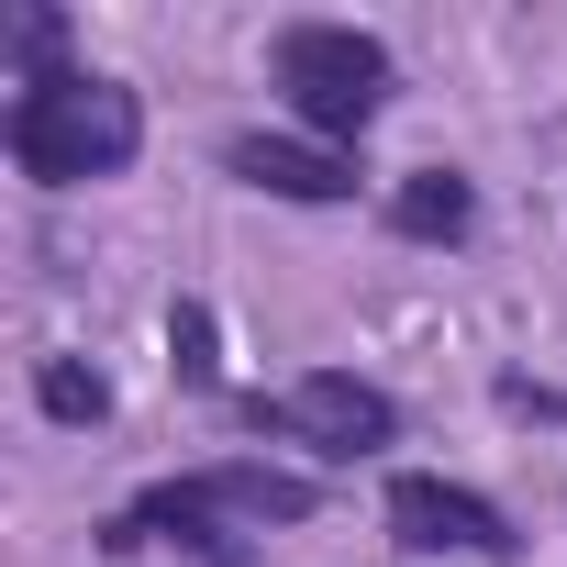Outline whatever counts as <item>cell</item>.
<instances>
[{
    "instance_id": "obj_1",
    "label": "cell",
    "mask_w": 567,
    "mask_h": 567,
    "mask_svg": "<svg viewBox=\"0 0 567 567\" xmlns=\"http://www.w3.org/2000/svg\"><path fill=\"white\" fill-rule=\"evenodd\" d=\"M0 134H12V167L34 189H90V178H123L145 156V101H134V79L56 68V79H23L12 90Z\"/></svg>"
},
{
    "instance_id": "obj_2",
    "label": "cell",
    "mask_w": 567,
    "mask_h": 567,
    "mask_svg": "<svg viewBox=\"0 0 567 567\" xmlns=\"http://www.w3.org/2000/svg\"><path fill=\"white\" fill-rule=\"evenodd\" d=\"M267 68L290 90V112L312 123V145H357L379 123V101H390V45L357 34V23H278Z\"/></svg>"
},
{
    "instance_id": "obj_10",
    "label": "cell",
    "mask_w": 567,
    "mask_h": 567,
    "mask_svg": "<svg viewBox=\"0 0 567 567\" xmlns=\"http://www.w3.org/2000/svg\"><path fill=\"white\" fill-rule=\"evenodd\" d=\"M167 346H178V379H189V390H212V368H223V357H212V312H200V301H178V312H167Z\"/></svg>"
},
{
    "instance_id": "obj_6",
    "label": "cell",
    "mask_w": 567,
    "mask_h": 567,
    "mask_svg": "<svg viewBox=\"0 0 567 567\" xmlns=\"http://www.w3.org/2000/svg\"><path fill=\"white\" fill-rule=\"evenodd\" d=\"M223 167L245 178V189H267V200H357V156L346 145H312V134H234L223 145Z\"/></svg>"
},
{
    "instance_id": "obj_4",
    "label": "cell",
    "mask_w": 567,
    "mask_h": 567,
    "mask_svg": "<svg viewBox=\"0 0 567 567\" xmlns=\"http://www.w3.org/2000/svg\"><path fill=\"white\" fill-rule=\"evenodd\" d=\"M390 534L412 556H512V512L467 478H434V467H401L390 478Z\"/></svg>"
},
{
    "instance_id": "obj_9",
    "label": "cell",
    "mask_w": 567,
    "mask_h": 567,
    "mask_svg": "<svg viewBox=\"0 0 567 567\" xmlns=\"http://www.w3.org/2000/svg\"><path fill=\"white\" fill-rule=\"evenodd\" d=\"M34 401H45L56 423H112V379L79 368V357H45V368H34Z\"/></svg>"
},
{
    "instance_id": "obj_7",
    "label": "cell",
    "mask_w": 567,
    "mask_h": 567,
    "mask_svg": "<svg viewBox=\"0 0 567 567\" xmlns=\"http://www.w3.org/2000/svg\"><path fill=\"white\" fill-rule=\"evenodd\" d=\"M189 489L223 512V523H312L323 512V489L301 478V467H267V456H223V467H189Z\"/></svg>"
},
{
    "instance_id": "obj_3",
    "label": "cell",
    "mask_w": 567,
    "mask_h": 567,
    "mask_svg": "<svg viewBox=\"0 0 567 567\" xmlns=\"http://www.w3.org/2000/svg\"><path fill=\"white\" fill-rule=\"evenodd\" d=\"M245 423L278 434V445H301V456H323V467H357V456H390L401 445V401L379 379H357V368H312L278 401H245Z\"/></svg>"
},
{
    "instance_id": "obj_5",
    "label": "cell",
    "mask_w": 567,
    "mask_h": 567,
    "mask_svg": "<svg viewBox=\"0 0 567 567\" xmlns=\"http://www.w3.org/2000/svg\"><path fill=\"white\" fill-rule=\"evenodd\" d=\"M101 545H112V556H134V545H189L200 567H256V556L234 545V523H223L189 478H156L145 501H123V512L101 523Z\"/></svg>"
},
{
    "instance_id": "obj_8",
    "label": "cell",
    "mask_w": 567,
    "mask_h": 567,
    "mask_svg": "<svg viewBox=\"0 0 567 567\" xmlns=\"http://www.w3.org/2000/svg\"><path fill=\"white\" fill-rule=\"evenodd\" d=\"M390 234H412V245H467V234H478L467 167H412V178L390 189Z\"/></svg>"
}]
</instances>
